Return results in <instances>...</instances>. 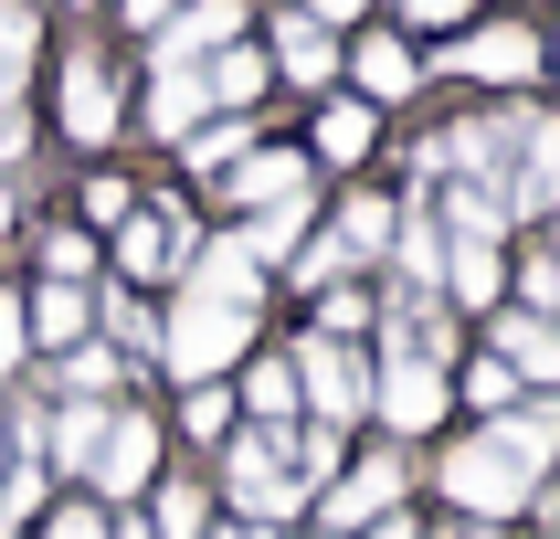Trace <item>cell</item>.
Instances as JSON below:
<instances>
[{
    "label": "cell",
    "instance_id": "40",
    "mask_svg": "<svg viewBox=\"0 0 560 539\" xmlns=\"http://www.w3.org/2000/svg\"><path fill=\"white\" fill-rule=\"evenodd\" d=\"M32 159V117H22V95H11V106H0V169H22Z\"/></svg>",
    "mask_w": 560,
    "mask_h": 539
},
{
    "label": "cell",
    "instance_id": "16",
    "mask_svg": "<svg viewBox=\"0 0 560 539\" xmlns=\"http://www.w3.org/2000/svg\"><path fill=\"white\" fill-rule=\"evenodd\" d=\"M498 360H508V380H539V391H560V328H550V317L508 307V317H498Z\"/></svg>",
    "mask_w": 560,
    "mask_h": 539
},
{
    "label": "cell",
    "instance_id": "28",
    "mask_svg": "<svg viewBox=\"0 0 560 539\" xmlns=\"http://www.w3.org/2000/svg\"><path fill=\"white\" fill-rule=\"evenodd\" d=\"M201 85H212V106H233V117H244L254 95H265V54H254V43H222V54L201 63Z\"/></svg>",
    "mask_w": 560,
    "mask_h": 539
},
{
    "label": "cell",
    "instance_id": "18",
    "mask_svg": "<svg viewBox=\"0 0 560 539\" xmlns=\"http://www.w3.org/2000/svg\"><path fill=\"white\" fill-rule=\"evenodd\" d=\"M222 190L244 201V212H276V201H307V159L296 149H265V159H233L222 169Z\"/></svg>",
    "mask_w": 560,
    "mask_h": 539
},
{
    "label": "cell",
    "instance_id": "47",
    "mask_svg": "<svg viewBox=\"0 0 560 539\" xmlns=\"http://www.w3.org/2000/svg\"><path fill=\"white\" fill-rule=\"evenodd\" d=\"M0 233H11V190H0Z\"/></svg>",
    "mask_w": 560,
    "mask_h": 539
},
{
    "label": "cell",
    "instance_id": "17",
    "mask_svg": "<svg viewBox=\"0 0 560 539\" xmlns=\"http://www.w3.org/2000/svg\"><path fill=\"white\" fill-rule=\"evenodd\" d=\"M487 444H498L508 466H529V476H550V455H560V402H508L498 423H487Z\"/></svg>",
    "mask_w": 560,
    "mask_h": 539
},
{
    "label": "cell",
    "instance_id": "25",
    "mask_svg": "<svg viewBox=\"0 0 560 539\" xmlns=\"http://www.w3.org/2000/svg\"><path fill=\"white\" fill-rule=\"evenodd\" d=\"M244 412L265 423V434H296V412H307L296 402V360H254L244 371Z\"/></svg>",
    "mask_w": 560,
    "mask_h": 539
},
{
    "label": "cell",
    "instance_id": "39",
    "mask_svg": "<svg viewBox=\"0 0 560 539\" xmlns=\"http://www.w3.org/2000/svg\"><path fill=\"white\" fill-rule=\"evenodd\" d=\"M32 360V328H22V296H0V371H22Z\"/></svg>",
    "mask_w": 560,
    "mask_h": 539
},
{
    "label": "cell",
    "instance_id": "19",
    "mask_svg": "<svg viewBox=\"0 0 560 539\" xmlns=\"http://www.w3.org/2000/svg\"><path fill=\"white\" fill-rule=\"evenodd\" d=\"M244 32V0H180V22H159V54H180V63H212L222 43Z\"/></svg>",
    "mask_w": 560,
    "mask_h": 539
},
{
    "label": "cell",
    "instance_id": "44",
    "mask_svg": "<svg viewBox=\"0 0 560 539\" xmlns=\"http://www.w3.org/2000/svg\"><path fill=\"white\" fill-rule=\"evenodd\" d=\"M360 539H423V529H412L402 507H392V518H371V529H360Z\"/></svg>",
    "mask_w": 560,
    "mask_h": 539
},
{
    "label": "cell",
    "instance_id": "38",
    "mask_svg": "<svg viewBox=\"0 0 560 539\" xmlns=\"http://www.w3.org/2000/svg\"><path fill=\"white\" fill-rule=\"evenodd\" d=\"M127 212H138V190H127V180H85V222H127Z\"/></svg>",
    "mask_w": 560,
    "mask_h": 539
},
{
    "label": "cell",
    "instance_id": "15",
    "mask_svg": "<svg viewBox=\"0 0 560 539\" xmlns=\"http://www.w3.org/2000/svg\"><path fill=\"white\" fill-rule=\"evenodd\" d=\"M106 412H117V402H54V423H43V466H54V476H74V487H85L95 444H106Z\"/></svg>",
    "mask_w": 560,
    "mask_h": 539
},
{
    "label": "cell",
    "instance_id": "43",
    "mask_svg": "<svg viewBox=\"0 0 560 539\" xmlns=\"http://www.w3.org/2000/svg\"><path fill=\"white\" fill-rule=\"evenodd\" d=\"M117 11H127L138 32H159V22H170V0H117Z\"/></svg>",
    "mask_w": 560,
    "mask_h": 539
},
{
    "label": "cell",
    "instance_id": "12",
    "mask_svg": "<svg viewBox=\"0 0 560 539\" xmlns=\"http://www.w3.org/2000/svg\"><path fill=\"white\" fill-rule=\"evenodd\" d=\"M455 74H476V85H529V74H539V43L518 22H487V32L455 43Z\"/></svg>",
    "mask_w": 560,
    "mask_h": 539
},
{
    "label": "cell",
    "instance_id": "7",
    "mask_svg": "<svg viewBox=\"0 0 560 539\" xmlns=\"http://www.w3.org/2000/svg\"><path fill=\"white\" fill-rule=\"evenodd\" d=\"M444 402H455V391H444V360H412V349H392V360L371 371V412L392 423V434H434Z\"/></svg>",
    "mask_w": 560,
    "mask_h": 539
},
{
    "label": "cell",
    "instance_id": "29",
    "mask_svg": "<svg viewBox=\"0 0 560 539\" xmlns=\"http://www.w3.org/2000/svg\"><path fill=\"white\" fill-rule=\"evenodd\" d=\"M444 285H455L466 307H498V285H508L498 244H444Z\"/></svg>",
    "mask_w": 560,
    "mask_h": 539
},
{
    "label": "cell",
    "instance_id": "1",
    "mask_svg": "<svg viewBox=\"0 0 560 539\" xmlns=\"http://www.w3.org/2000/svg\"><path fill=\"white\" fill-rule=\"evenodd\" d=\"M254 349V307H212V296H180V307L159 317V371L180 380V391H201V380H222L233 360Z\"/></svg>",
    "mask_w": 560,
    "mask_h": 539
},
{
    "label": "cell",
    "instance_id": "48",
    "mask_svg": "<svg viewBox=\"0 0 560 539\" xmlns=\"http://www.w3.org/2000/svg\"><path fill=\"white\" fill-rule=\"evenodd\" d=\"M466 539H508V529H466Z\"/></svg>",
    "mask_w": 560,
    "mask_h": 539
},
{
    "label": "cell",
    "instance_id": "4",
    "mask_svg": "<svg viewBox=\"0 0 560 539\" xmlns=\"http://www.w3.org/2000/svg\"><path fill=\"white\" fill-rule=\"evenodd\" d=\"M444 497L466 507L476 529H498V518H518V507L539 497V476H529V466H508L498 444L476 434V444H455V455H444Z\"/></svg>",
    "mask_w": 560,
    "mask_h": 539
},
{
    "label": "cell",
    "instance_id": "22",
    "mask_svg": "<svg viewBox=\"0 0 560 539\" xmlns=\"http://www.w3.org/2000/svg\"><path fill=\"white\" fill-rule=\"evenodd\" d=\"M276 74H296V85H328V74H339V32L307 22V11H285V22H276Z\"/></svg>",
    "mask_w": 560,
    "mask_h": 539
},
{
    "label": "cell",
    "instance_id": "8",
    "mask_svg": "<svg viewBox=\"0 0 560 539\" xmlns=\"http://www.w3.org/2000/svg\"><path fill=\"white\" fill-rule=\"evenodd\" d=\"M190 254H201V233H190L180 212H149V201H138V212L117 222V285H170Z\"/></svg>",
    "mask_w": 560,
    "mask_h": 539
},
{
    "label": "cell",
    "instance_id": "14",
    "mask_svg": "<svg viewBox=\"0 0 560 539\" xmlns=\"http://www.w3.org/2000/svg\"><path fill=\"white\" fill-rule=\"evenodd\" d=\"M43 391H54V402H117V391H127V360L106 339H74V349H54Z\"/></svg>",
    "mask_w": 560,
    "mask_h": 539
},
{
    "label": "cell",
    "instance_id": "2",
    "mask_svg": "<svg viewBox=\"0 0 560 539\" xmlns=\"http://www.w3.org/2000/svg\"><path fill=\"white\" fill-rule=\"evenodd\" d=\"M222 487H233V507H244L254 529H285L307 507V487L285 476V434H265V423H244V434L222 444Z\"/></svg>",
    "mask_w": 560,
    "mask_h": 539
},
{
    "label": "cell",
    "instance_id": "5",
    "mask_svg": "<svg viewBox=\"0 0 560 539\" xmlns=\"http://www.w3.org/2000/svg\"><path fill=\"white\" fill-rule=\"evenodd\" d=\"M296 402L349 434V423L371 412V360H360V339H307L296 349Z\"/></svg>",
    "mask_w": 560,
    "mask_h": 539
},
{
    "label": "cell",
    "instance_id": "32",
    "mask_svg": "<svg viewBox=\"0 0 560 539\" xmlns=\"http://www.w3.org/2000/svg\"><path fill=\"white\" fill-rule=\"evenodd\" d=\"M244 149H254V138H244V117H222V127H190V138H180V159H190V169H212V180H222V169H233Z\"/></svg>",
    "mask_w": 560,
    "mask_h": 539
},
{
    "label": "cell",
    "instance_id": "13",
    "mask_svg": "<svg viewBox=\"0 0 560 539\" xmlns=\"http://www.w3.org/2000/svg\"><path fill=\"white\" fill-rule=\"evenodd\" d=\"M392 233H402V212H392V201H371V190H349L339 222H328L317 244L339 254V276H349V265H381V254H392Z\"/></svg>",
    "mask_w": 560,
    "mask_h": 539
},
{
    "label": "cell",
    "instance_id": "24",
    "mask_svg": "<svg viewBox=\"0 0 560 539\" xmlns=\"http://www.w3.org/2000/svg\"><path fill=\"white\" fill-rule=\"evenodd\" d=\"M149 529L159 539H212V487H201V476H159L149 487Z\"/></svg>",
    "mask_w": 560,
    "mask_h": 539
},
{
    "label": "cell",
    "instance_id": "23",
    "mask_svg": "<svg viewBox=\"0 0 560 539\" xmlns=\"http://www.w3.org/2000/svg\"><path fill=\"white\" fill-rule=\"evenodd\" d=\"M349 74H360V106H392V95H412V74H423V63H412L402 32H371V43L349 54Z\"/></svg>",
    "mask_w": 560,
    "mask_h": 539
},
{
    "label": "cell",
    "instance_id": "36",
    "mask_svg": "<svg viewBox=\"0 0 560 539\" xmlns=\"http://www.w3.org/2000/svg\"><path fill=\"white\" fill-rule=\"evenodd\" d=\"M32 539H106V507H95V497H63V507H54V518H43Z\"/></svg>",
    "mask_w": 560,
    "mask_h": 539
},
{
    "label": "cell",
    "instance_id": "46",
    "mask_svg": "<svg viewBox=\"0 0 560 539\" xmlns=\"http://www.w3.org/2000/svg\"><path fill=\"white\" fill-rule=\"evenodd\" d=\"M212 539H254V518H233V529H212Z\"/></svg>",
    "mask_w": 560,
    "mask_h": 539
},
{
    "label": "cell",
    "instance_id": "31",
    "mask_svg": "<svg viewBox=\"0 0 560 539\" xmlns=\"http://www.w3.org/2000/svg\"><path fill=\"white\" fill-rule=\"evenodd\" d=\"M317 159H371V106H360V95H349V106H328V117H317Z\"/></svg>",
    "mask_w": 560,
    "mask_h": 539
},
{
    "label": "cell",
    "instance_id": "49",
    "mask_svg": "<svg viewBox=\"0 0 560 539\" xmlns=\"http://www.w3.org/2000/svg\"><path fill=\"white\" fill-rule=\"evenodd\" d=\"M254 539H285V529H254Z\"/></svg>",
    "mask_w": 560,
    "mask_h": 539
},
{
    "label": "cell",
    "instance_id": "21",
    "mask_svg": "<svg viewBox=\"0 0 560 539\" xmlns=\"http://www.w3.org/2000/svg\"><path fill=\"white\" fill-rule=\"evenodd\" d=\"M22 328H32V349H74V339H95V296L85 285H43V296H22Z\"/></svg>",
    "mask_w": 560,
    "mask_h": 539
},
{
    "label": "cell",
    "instance_id": "3",
    "mask_svg": "<svg viewBox=\"0 0 560 539\" xmlns=\"http://www.w3.org/2000/svg\"><path fill=\"white\" fill-rule=\"evenodd\" d=\"M149 487H159V423L138 402H117V412H106V444H95V466H85V497L117 518V507L149 497Z\"/></svg>",
    "mask_w": 560,
    "mask_h": 539
},
{
    "label": "cell",
    "instance_id": "33",
    "mask_svg": "<svg viewBox=\"0 0 560 539\" xmlns=\"http://www.w3.org/2000/svg\"><path fill=\"white\" fill-rule=\"evenodd\" d=\"M95 276V233H43V285H85Z\"/></svg>",
    "mask_w": 560,
    "mask_h": 539
},
{
    "label": "cell",
    "instance_id": "20",
    "mask_svg": "<svg viewBox=\"0 0 560 539\" xmlns=\"http://www.w3.org/2000/svg\"><path fill=\"white\" fill-rule=\"evenodd\" d=\"M95 339L138 371V360H159V307L138 296V285H106V296H95Z\"/></svg>",
    "mask_w": 560,
    "mask_h": 539
},
{
    "label": "cell",
    "instance_id": "34",
    "mask_svg": "<svg viewBox=\"0 0 560 539\" xmlns=\"http://www.w3.org/2000/svg\"><path fill=\"white\" fill-rule=\"evenodd\" d=\"M180 434H233V391H222V380L180 391Z\"/></svg>",
    "mask_w": 560,
    "mask_h": 539
},
{
    "label": "cell",
    "instance_id": "26",
    "mask_svg": "<svg viewBox=\"0 0 560 539\" xmlns=\"http://www.w3.org/2000/svg\"><path fill=\"white\" fill-rule=\"evenodd\" d=\"M392 265H402L412 296H434V285H444V222H434V212H402V233H392Z\"/></svg>",
    "mask_w": 560,
    "mask_h": 539
},
{
    "label": "cell",
    "instance_id": "11",
    "mask_svg": "<svg viewBox=\"0 0 560 539\" xmlns=\"http://www.w3.org/2000/svg\"><path fill=\"white\" fill-rule=\"evenodd\" d=\"M212 117V85H201V63H180V54H149V127L180 149L190 127Z\"/></svg>",
    "mask_w": 560,
    "mask_h": 539
},
{
    "label": "cell",
    "instance_id": "42",
    "mask_svg": "<svg viewBox=\"0 0 560 539\" xmlns=\"http://www.w3.org/2000/svg\"><path fill=\"white\" fill-rule=\"evenodd\" d=\"M360 11H371V0H307V22H328V32H339V22H360Z\"/></svg>",
    "mask_w": 560,
    "mask_h": 539
},
{
    "label": "cell",
    "instance_id": "35",
    "mask_svg": "<svg viewBox=\"0 0 560 539\" xmlns=\"http://www.w3.org/2000/svg\"><path fill=\"white\" fill-rule=\"evenodd\" d=\"M466 402L487 412V423H498V412L518 402V380H508V360H476V371H466Z\"/></svg>",
    "mask_w": 560,
    "mask_h": 539
},
{
    "label": "cell",
    "instance_id": "37",
    "mask_svg": "<svg viewBox=\"0 0 560 539\" xmlns=\"http://www.w3.org/2000/svg\"><path fill=\"white\" fill-rule=\"evenodd\" d=\"M328 328H317V339H360V328H371V296H349V285H328Z\"/></svg>",
    "mask_w": 560,
    "mask_h": 539
},
{
    "label": "cell",
    "instance_id": "41",
    "mask_svg": "<svg viewBox=\"0 0 560 539\" xmlns=\"http://www.w3.org/2000/svg\"><path fill=\"white\" fill-rule=\"evenodd\" d=\"M402 22H466V0H392Z\"/></svg>",
    "mask_w": 560,
    "mask_h": 539
},
{
    "label": "cell",
    "instance_id": "27",
    "mask_svg": "<svg viewBox=\"0 0 560 539\" xmlns=\"http://www.w3.org/2000/svg\"><path fill=\"white\" fill-rule=\"evenodd\" d=\"M444 233H455V244H498V233H508V201L487 180H455V190H444Z\"/></svg>",
    "mask_w": 560,
    "mask_h": 539
},
{
    "label": "cell",
    "instance_id": "9",
    "mask_svg": "<svg viewBox=\"0 0 560 539\" xmlns=\"http://www.w3.org/2000/svg\"><path fill=\"white\" fill-rule=\"evenodd\" d=\"M63 138H74V149H106V138H117V63L95 54H63Z\"/></svg>",
    "mask_w": 560,
    "mask_h": 539
},
{
    "label": "cell",
    "instance_id": "30",
    "mask_svg": "<svg viewBox=\"0 0 560 539\" xmlns=\"http://www.w3.org/2000/svg\"><path fill=\"white\" fill-rule=\"evenodd\" d=\"M32 54H43V22H32L22 0H0V106L22 95V74H32Z\"/></svg>",
    "mask_w": 560,
    "mask_h": 539
},
{
    "label": "cell",
    "instance_id": "10",
    "mask_svg": "<svg viewBox=\"0 0 560 539\" xmlns=\"http://www.w3.org/2000/svg\"><path fill=\"white\" fill-rule=\"evenodd\" d=\"M180 296H212V307H254V296H265V265H254L233 233H201V254L180 265Z\"/></svg>",
    "mask_w": 560,
    "mask_h": 539
},
{
    "label": "cell",
    "instance_id": "6",
    "mask_svg": "<svg viewBox=\"0 0 560 539\" xmlns=\"http://www.w3.org/2000/svg\"><path fill=\"white\" fill-rule=\"evenodd\" d=\"M402 487H412V466L381 444V455H360V466H339L328 487H317V518H328V539H349V529H371V518H392L402 507Z\"/></svg>",
    "mask_w": 560,
    "mask_h": 539
},
{
    "label": "cell",
    "instance_id": "45",
    "mask_svg": "<svg viewBox=\"0 0 560 539\" xmlns=\"http://www.w3.org/2000/svg\"><path fill=\"white\" fill-rule=\"evenodd\" d=\"M106 539H159V529H149V518H106Z\"/></svg>",
    "mask_w": 560,
    "mask_h": 539
}]
</instances>
